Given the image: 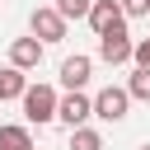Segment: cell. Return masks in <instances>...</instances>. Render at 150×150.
I'll list each match as a JSON object with an SVG mask.
<instances>
[{
	"mask_svg": "<svg viewBox=\"0 0 150 150\" xmlns=\"http://www.w3.org/2000/svg\"><path fill=\"white\" fill-rule=\"evenodd\" d=\"M56 89L52 84H28L23 89V117L28 122H38V127H47V122H56Z\"/></svg>",
	"mask_w": 150,
	"mask_h": 150,
	"instance_id": "obj_1",
	"label": "cell"
},
{
	"mask_svg": "<svg viewBox=\"0 0 150 150\" xmlns=\"http://www.w3.org/2000/svg\"><path fill=\"white\" fill-rule=\"evenodd\" d=\"M131 47H136V42L127 38V23L98 33V61H108V66H127V61H131Z\"/></svg>",
	"mask_w": 150,
	"mask_h": 150,
	"instance_id": "obj_2",
	"label": "cell"
},
{
	"mask_svg": "<svg viewBox=\"0 0 150 150\" xmlns=\"http://www.w3.org/2000/svg\"><path fill=\"white\" fill-rule=\"evenodd\" d=\"M28 28H33V38H42V42H61V38H66V14H61L56 5H42V9H33Z\"/></svg>",
	"mask_w": 150,
	"mask_h": 150,
	"instance_id": "obj_3",
	"label": "cell"
},
{
	"mask_svg": "<svg viewBox=\"0 0 150 150\" xmlns=\"http://www.w3.org/2000/svg\"><path fill=\"white\" fill-rule=\"evenodd\" d=\"M127 108H131V94L117 89V84H108V89L94 94V117H103V122H122Z\"/></svg>",
	"mask_w": 150,
	"mask_h": 150,
	"instance_id": "obj_4",
	"label": "cell"
},
{
	"mask_svg": "<svg viewBox=\"0 0 150 150\" xmlns=\"http://www.w3.org/2000/svg\"><path fill=\"white\" fill-rule=\"evenodd\" d=\"M56 117H61L66 127H84V122L94 117V98H84L80 89H70V94L56 103Z\"/></svg>",
	"mask_w": 150,
	"mask_h": 150,
	"instance_id": "obj_5",
	"label": "cell"
},
{
	"mask_svg": "<svg viewBox=\"0 0 150 150\" xmlns=\"http://www.w3.org/2000/svg\"><path fill=\"white\" fill-rule=\"evenodd\" d=\"M42 38H14L9 42V66H19V70H38L42 66Z\"/></svg>",
	"mask_w": 150,
	"mask_h": 150,
	"instance_id": "obj_6",
	"label": "cell"
},
{
	"mask_svg": "<svg viewBox=\"0 0 150 150\" xmlns=\"http://www.w3.org/2000/svg\"><path fill=\"white\" fill-rule=\"evenodd\" d=\"M117 23H127L122 0H94V5H89V28H94V33H108V28H117Z\"/></svg>",
	"mask_w": 150,
	"mask_h": 150,
	"instance_id": "obj_7",
	"label": "cell"
},
{
	"mask_svg": "<svg viewBox=\"0 0 150 150\" xmlns=\"http://www.w3.org/2000/svg\"><path fill=\"white\" fill-rule=\"evenodd\" d=\"M94 75V56H66L61 61V84L66 89H84Z\"/></svg>",
	"mask_w": 150,
	"mask_h": 150,
	"instance_id": "obj_8",
	"label": "cell"
},
{
	"mask_svg": "<svg viewBox=\"0 0 150 150\" xmlns=\"http://www.w3.org/2000/svg\"><path fill=\"white\" fill-rule=\"evenodd\" d=\"M23 89H28L23 70H19V66H0V103H5V98H23Z\"/></svg>",
	"mask_w": 150,
	"mask_h": 150,
	"instance_id": "obj_9",
	"label": "cell"
},
{
	"mask_svg": "<svg viewBox=\"0 0 150 150\" xmlns=\"http://www.w3.org/2000/svg\"><path fill=\"white\" fill-rule=\"evenodd\" d=\"M0 150H33V131L28 127H0Z\"/></svg>",
	"mask_w": 150,
	"mask_h": 150,
	"instance_id": "obj_10",
	"label": "cell"
},
{
	"mask_svg": "<svg viewBox=\"0 0 150 150\" xmlns=\"http://www.w3.org/2000/svg\"><path fill=\"white\" fill-rule=\"evenodd\" d=\"M70 150H103V136L94 127H70Z\"/></svg>",
	"mask_w": 150,
	"mask_h": 150,
	"instance_id": "obj_11",
	"label": "cell"
},
{
	"mask_svg": "<svg viewBox=\"0 0 150 150\" xmlns=\"http://www.w3.org/2000/svg\"><path fill=\"white\" fill-rule=\"evenodd\" d=\"M127 94L150 103V66H136V70H131V80H127Z\"/></svg>",
	"mask_w": 150,
	"mask_h": 150,
	"instance_id": "obj_12",
	"label": "cell"
},
{
	"mask_svg": "<svg viewBox=\"0 0 150 150\" xmlns=\"http://www.w3.org/2000/svg\"><path fill=\"white\" fill-rule=\"evenodd\" d=\"M89 5H94V0H56V9L66 14V23H70V19H89Z\"/></svg>",
	"mask_w": 150,
	"mask_h": 150,
	"instance_id": "obj_13",
	"label": "cell"
},
{
	"mask_svg": "<svg viewBox=\"0 0 150 150\" xmlns=\"http://www.w3.org/2000/svg\"><path fill=\"white\" fill-rule=\"evenodd\" d=\"M122 14H127V19H141V14H150V0H122Z\"/></svg>",
	"mask_w": 150,
	"mask_h": 150,
	"instance_id": "obj_14",
	"label": "cell"
},
{
	"mask_svg": "<svg viewBox=\"0 0 150 150\" xmlns=\"http://www.w3.org/2000/svg\"><path fill=\"white\" fill-rule=\"evenodd\" d=\"M131 61H136V66H150V38H141V42L131 47Z\"/></svg>",
	"mask_w": 150,
	"mask_h": 150,
	"instance_id": "obj_15",
	"label": "cell"
},
{
	"mask_svg": "<svg viewBox=\"0 0 150 150\" xmlns=\"http://www.w3.org/2000/svg\"><path fill=\"white\" fill-rule=\"evenodd\" d=\"M141 150H150V145H141Z\"/></svg>",
	"mask_w": 150,
	"mask_h": 150,
	"instance_id": "obj_16",
	"label": "cell"
}]
</instances>
